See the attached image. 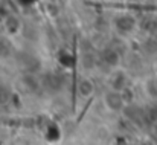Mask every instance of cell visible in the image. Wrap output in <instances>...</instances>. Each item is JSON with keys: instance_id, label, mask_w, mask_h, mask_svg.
Listing matches in <instances>:
<instances>
[{"instance_id": "obj_1", "label": "cell", "mask_w": 157, "mask_h": 145, "mask_svg": "<svg viewBox=\"0 0 157 145\" xmlns=\"http://www.w3.org/2000/svg\"><path fill=\"white\" fill-rule=\"evenodd\" d=\"M104 104L110 112H121L125 105V99L122 96V92L110 89L104 95Z\"/></svg>"}, {"instance_id": "obj_2", "label": "cell", "mask_w": 157, "mask_h": 145, "mask_svg": "<svg viewBox=\"0 0 157 145\" xmlns=\"http://www.w3.org/2000/svg\"><path fill=\"white\" fill-rule=\"evenodd\" d=\"M93 90H95V87H93V83L90 81V80H81L79 81V84H78V92H79V95L81 96H90L92 93H93Z\"/></svg>"}]
</instances>
